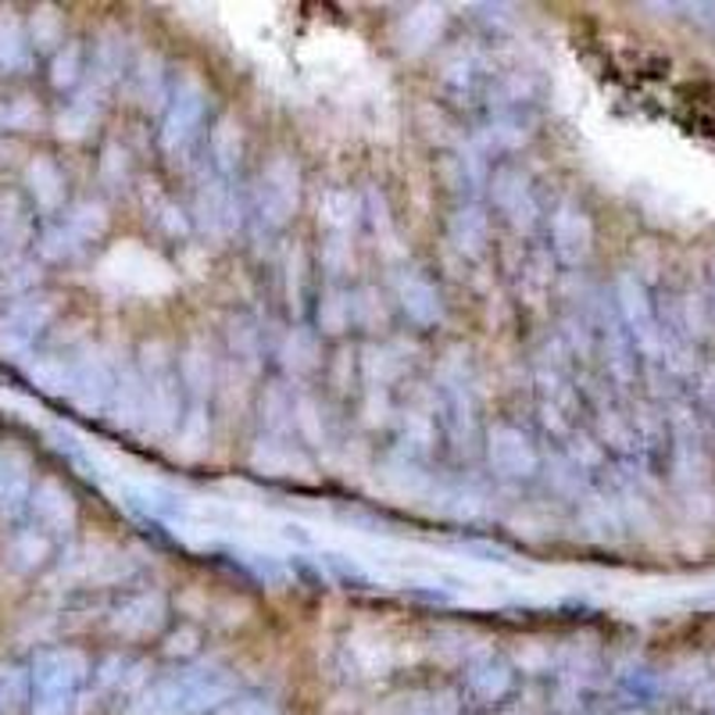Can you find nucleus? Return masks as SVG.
<instances>
[{"label":"nucleus","mask_w":715,"mask_h":715,"mask_svg":"<svg viewBox=\"0 0 715 715\" xmlns=\"http://www.w3.org/2000/svg\"><path fill=\"white\" fill-rule=\"evenodd\" d=\"M200 112H205V104H200V93L197 90H186L175 97V107L169 115V126H165V147L172 151H180L194 140L197 132V123H200Z\"/></svg>","instance_id":"f257e3e1"},{"label":"nucleus","mask_w":715,"mask_h":715,"mask_svg":"<svg viewBox=\"0 0 715 715\" xmlns=\"http://www.w3.org/2000/svg\"><path fill=\"white\" fill-rule=\"evenodd\" d=\"M491 458H494V465L505 472V476H522V472L533 469V451L526 448V440L519 434H511V429L494 434Z\"/></svg>","instance_id":"f03ea898"},{"label":"nucleus","mask_w":715,"mask_h":715,"mask_svg":"<svg viewBox=\"0 0 715 715\" xmlns=\"http://www.w3.org/2000/svg\"><path fill=\"white\" fill-rule=\"evenodd\" d=\"M555 237H558V247H562L565 258H579L587 247V237H590L587 219H579L576 211H562L555 219Z\"/></svg>","instance_id":"7ed1b4c3"},{"label":"nucleus","mask_w":715,"mask_h":715,"mask_svg":"<svg viewBox=\"0 0 715 715\" xmlns=\"http://www.w3.org/2000/svg\"><path fill=\"white\" fill-rule=\"evenodd\" d=\"M262 200L268 208V219L282 222V219H287V211L293 208V200H297V175L290 172L287 180H276V169H273V172H268V191L262 194Z\"/></svg>","instance_id":"20e7f679"},{"label":"nucleus","mask_w":715,"mask_h":715,"mask_svg":"<svg viewBox=\"0 0 715 715\" xmlns=\"http://www.w3.org/2000/svg\"><path fill=\"white\" fill-rule=\"evenodd\" d=\"M469 683L480 697L497 701L511 687V672L501 662H483V666H476L469 672Z\"/></svg>","instance_id":"39448f33"},{"label":"nucleus","mask_w":715,"mask_h":715,"mask_svg":"<svg viewBox=\"0 0 715 715\" xmlns=\"http://www.w3.org/2000/svg\"><path fill=\"white\" fill-rule=\"evenodd\" d=\"M401 293H404V308H408L415 319H423V322L437 319V293L429 290L423 279H408L401 287Z\"/></svg>","instance_id":"423d86ee"},{"label":"nucleus","mask_w":715,"mask_h":715,"mask_svg":"<svg viewBox=\"0 0 715 715\" xmlns=\"http://www.w3.org/2000/svg\"><path fill=\"white\" fill-rule=\"evenodd\" d=\"M483 219H480V211H462L458 215V222H454V240H458V247H469V251H476L483 244Z\"/></svg>","instance_id":"0eeeda50"},{"label":"nucleus","mask_w":715,"mask_h":715,"mask_svg":"<svg viewBox=\"0 0 715 715\" xmlns=\"http://www.w3.org/2000/svg\"><path fill=\"white\" fill-rule=\"evenodd\" d=\"M219 715H273V705H265L258 697H247V701H233V705L222 708Z\"/></svg>","instance_id":"6e6552de"}]
</instances>
